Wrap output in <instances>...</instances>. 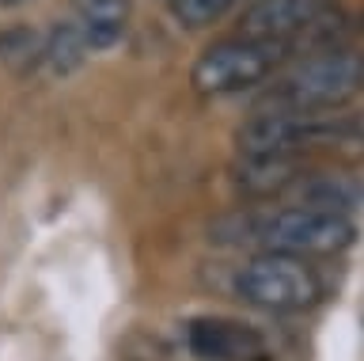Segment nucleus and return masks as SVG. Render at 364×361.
<instances>
[{
	"label": "nucleus",
	"mask_w": 364,
	"mask_h": 361,
	"mask_svg": "<svg viewBox=\"0 0 364 361\" xmlns=\"http://www.w3.org/2000/svg\"><path fill=\"white\" fill-rule=\"evenodd\" d=\"M289 50L292 46L266 42V38H250V35L220 38L193 61L190 84H193L198 95H209V99L239 95V92H247V88L269 80Z\"/></svg>",
	"instance_id": "20e7f679"
},
{
	"label": "nucleus",
	"mask_w": 364,
	"mask_h": 361,
	"mask_svg": "<svg viewBox=\"0 0 364 361\" xmlns=\"http://www.w3.org/2000/svg\"><path fill=\"white\" fill-rule=\"evenodd\" d=\"M243 156H300L315 145H364V115L349 110H258L235 133Z\"/></svg>",
	"instance_id": "f03ea898"
},
{
	"label": "nucleus",
	"mask_w": 364,
	"mask_h": 361,
	"mask_svg": "<svg viewBox=\"0 0 364 361\" xmlns=\"http://www.w3.org/2000/svg\"><path fill=\"white\" fill-rule=\"evenodd\" d=\"M0 4H8V8H11V4H23V0H0Z\"/></svg>",
	"instance_id": "9d476101"
},
{
	"label": "nucleus",
	"mask_w": 364,
	"mask_h": 361,
	"mask_svg": "<svg viewBox=\"0 0 364 361\" xmlns=\"http://www.w3.org/2000/svg\"><path fill=\"white\" fill-rule=\"evenodd\" d=\"M239 4H250V0H167L171 19L182 23V27H190V31L213 27L216 19H224Z\"/></svg>",
	"instance_id": "1a4fd4ad"
},
{
	"label": "nucleus",
	"mask_w": 364,
	"mask_h": 361,
	"mask_svg": "<svg viewBox=\"0 0 364 361\" xmlns=\"http://www.w3.org/2000/svg\"><path fill=\"white\" fill-rule=\"evenodd\" d=\"M330 12V0H250L239 19V35L250 38H266L292 46L300 35H307L311 27H318Z\"/></svg>",
	"instance_id": "423d86ee"
},
{
	"label": "nucleus",
	"mask_w": 364,
	"mask_h": 361,
	"mask_svg": "<svg viewBox=\"0 0 364 361\" xmlns=\"http://www.w3.org/2000/svg\"><path fill=\"white\" fill-rule=\"evenodd\" d=\"M68 23L87 53L110 50L129 27V0H76Z\"/></svg>",
	"instance_id": "6e6552de"
},
{
	"label": "nucleus",
	"mask_w": 364,
	"mask_h": 361,
	"mask_svg": "<svg viewBox=\"0 0 364 361\" xmlns=\"http://www.w3.org/2000/svg\"><path fill=\"white\" fill-rule=\"evenodd\" d=\"M216 232H220V240L255 244L262 251L292 255V258L338 255L357 236L349 213H326V209H311V206H281V209L243 213V217L220 221Z\"/></svg>",
	"instance_id": "f257e3e1"
},
{
	"label": "nucleus",
	"mask_w": 364,
	"mask_h": 361,
	"mask_svg": "<svg viewBox=\"0 0 364 361\" xmlns=\"http://www.w3.org/2000/svg\"><path fill=\"white\" fill-rule=\"evenodd\" d=\"M235 289L247 304L262 312H304L323 297V281L304 258L258 251L250 263L239 270Z\"/></svg>",
	"instance_id": "39448f33"
},
{
	"label": "nucleus",
	"mask_w": 364,
	"mask_h": 361,
	"mask_svg": "<svg viewBox=\"0 0 364 361\" xmlns=\"http://www.w3.org/2000/svg\"><path fill=\"white\" fill-rule=\"evenodd\" d=\"M186 350L198 361H262L266 357V338L239 320L198 315V320L186 323Z\"/></svg>",
	"instance_id": "0eeeda50"
},
{
	"label": "nucleus",
	"mask_w": 364,
	"mask_h": 361,
	"mask_svg": "<svg viewBox=\"0 0 364 361\" xmlns=\"http://www.w3.org/2000/svg\"><path fill=\"white\" fill-rule=\"evenodd\" d=\"M364 88V53L326 50L269 84L262 110H338Z\"/></svg>",
	"instance_id": "7ed1b4c3"
}]
</instances>
